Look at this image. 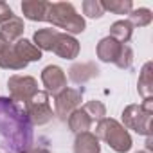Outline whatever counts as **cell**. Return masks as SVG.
Masks as SVG:
<instances>
[{"label": "cell", "mask_w": 153, "mask_h": 153, "mask_svg": "<svg viewBox=\"0 0 153 153\" xmlns=\"http://www.w3.org/2000/svg\"><path fill=\"white\" fill-rule=\"evenodd\" d=\"M45 22L52 24V27L63 29L70 36L79 34L87 29L85 18L76 11V7L70 2H49Z\"/></svg>", "instance_id": "cell-2"}, {"label": "cell", "mask_w": 153, "mask_h": 153, "mask_svg": "<svg viewBox=\"0 0 153 153\" xmlns=\"http://www.w3.org/2000/svg\"><path fill=\"white\" fill-rule=\"evenodd\" d=\"M153 20V15L148 7H139V9H131L128 15V22L131 24V27H146L149 25Z\"/></svg>", "instance_id": "cell-21"}, {"label": "cell", "mask_w": 153, "mask_h": 153, "mask_svg": "<svg viewBox=\"0 0 153 153\" xmlns=\"http://www.w3.org/2000/svg\"><path fill=\"white\" fill-rule=\"evenodd\" d=\"M47 7H49V2H45V0H25V2H22L24 18L31 22H45Z\"/></svg>", "instance_id": "cell-14"}, {"label": "cell", "mask_w": 153, "mask_h": 153, "mask_svg": "<svg viewBox=\"0 0 153 153\" xmlns=\"http://www.w3.org/2000/svg\"><path fill=\"white\" fill-rule=\"evenodd\" d=\"M137 90L142 96V99L153 97V63L146 61L140 68L139 81H137Z\"/></svg>", "instance_id": "cell-16"}, {"label": "cell", "mask_w": 153, "mask_h": 153, "mask_svg": "<svg viewBox=\"0 0 153 153\" xmlns=\"http://www.w3.org/2000/svg\"><path fill=\"white\" fill-rule=\"evenodd\" d=\"M68 76L74 83L78 85H83L94 78L99 76V68L94 61H83V63H74L70 68H68Z\"/></svg>", "instance_id": "cell-10"}, {"label": "cell", "mask_w": 153, "mask_h": 153, "mask_svg": "<svg viewBox=\"0 0 153 153\" xmlns=\"http://www.w3.org/2000/svg\"><path fill=\"white\" fill-rule=\"evenodd\" d=\"M99 151H101V144H99V139L96 137V133L85 131V133L76 135L74 153H99Z\"/></svg>", "instance_id": "cell-15"}, {"label": "cell", "mask_w": 153, "mask_h": 153, "mask_svg": "<svg viewBox=\"0 0 153 153\" xmlns=\"http://www.w3.org/2000/svg\"><path fill=\"white\" fill-rule=\"evenodd\" d=\"M25 31V25H24V20L20 16H13L11 20H7L6 24L0 25V38H2L6 43H15L22 38Z\"/></svg>", "instance_id": "cell-13"}, {"label": "cell", "mask_w": 153, "mask_h": 153, "mask_svg": "<svg viewBox=\"0 0 153 153\" xmlns=\"http://www.w3.org/2000/svg\"><path fill=\"white\" fill-rule=\"evenodd\" d=\"M101 6L105 11H110L115 15H130V11L133 9L131 0H103Z\"/></svg>", "instance_id": "cell-22"}, {"label": "cell", "mask_w": 153, "mask_h": 153, "mask_svg": "<svg viewBox=\"0 0 153 153\" xmlns=\"http://www.w3.org/2000/svg\"><path fill=\"white\" fill-rule=\"evenodd\" d=\"M121 45L123 43H119L112 36H105L103 40H99V43L96 47V54L103 63H114L117 59V56H119Z\"/></svg>", "instance_id": "cell-12"}, {"label": "cell", "mask_w": 153, "mask_h": 153, "mask_svg": "<svg viewBox=\"0 0 153 153\" xmlns=\"http://www.w3.org/2000/svg\"><path fill=\"white\" fill-rule=\"evenodd\" d=\"M13 49H15V52H16L25 63L40 61V59H42V51H40L33 42H29V40H25V38H20L18 42H15V43H13Z\"/></svg>", "instance_id": "cell-18"}, {"label": "cell", "mask_w": 153, "mask_h": 153, "mask_svg": "<svg viewBox=\"0 0 153 153\" xmlns=\"http://www.w3.org/2000/svg\"><path fill=\"white\" fill-rule=\"evenodd\" d=\"M24 110L31 121L33 126H43L47 123H51L52 119V108H51V101H49V94L45 90H38L25 105Z\"/></svg>", "instance_id": "cell-5"}, {"label": "cell", "mask_w": 153, "mask_h": 153, "mask_svg": "<svg viewBox=\"0 0 153 153\" xmlns=\"http://www.w3.org/2000/svg\"><path fill=\"white\" fill-rule=\"evenodd\" d=\"M81 7H83V15H87L88 18H101L105 15V9L99 0H85Z\"/></svg>", "instance_id": "cell-25"}, {"label": "cell", "mask_w": 153, "mask_h": 153, "mask_svg": "<svg viewBox=\"0 0 153 153\" xmlns=\"http://www.w3.org/2000/svg\"><path fill=\"white\" fill-rule=\"evenodd\" d=\"M67 123H68L70 131H74L76 135H78V133H85V131H90V128H92V124H94V121L88 117V114H87L83 108H76V110L68 115Z\"/></svg>", "instance_id": "cell-17"}, {"label": "cell", "mask_w": 153, "mask_h": 153, "mask_svg": "<svg viewBox=\"0 0 153 153\" xmlns=\"http://www.w3.org/2000/svg\"><path fill=\"white\" fill-rule=\"evenodd\" d=\"M58 34H59V31H58V29H52V27H47V29H38V31L33 34V43H34V45L42 51V52H43V51L52 52Z\"/></svg>", "instance_id": "cell-19"}, {"label": "cell", "mask_w": 153, "mask_h": 153, "mask_svg": "<svg viewBox=\"0 0 153 153\" xmlns=\"http://www.w3.org/2000/svg\"><path fill=\"white\" fill-rule=\"evenodd\" d=\"M2 42H4V40H2V38H0V43H2Z\"/></svg>", "instance_id": "cell-30"}, {"label": "cell", "mask_w": 153, "mask_h": 153, "mask_svg": "<svg viewBox=\"0 0 153 153\" xmlns=\"http://www.w3.org/2000/svg\"><path fill=\"white\" fill-rule=\"evenodd\" d=\"M42 83H43L47 94L58 96L61 90L67 88V76H65V70H63L61 67H58V65H47V67L42 70Z\"/></svg>", "instance_id": "cell-8"}, {"label": "cell", "mask_w": 153, "mask_h": 153, "mask_svg": "<svg viewBox=\"0 0 153 153\" xmlns=\"http://www.w3.org/2000/svg\"><path fill=\"white\" fill-rule=\"evenodd\" d=\"M83 94H85L83 87L61 90L58 96H54V115H58L61 121H67L68 115L76 108H79V105L83 101Z\"/></svg>", "instance_id": "cell-6"}, {"label": "cell", "mask_w": 153, "mask_h": 153, "mask_svg": "<svg viewBox=\"0 0 153 153\" xmlns=\"http://www.w3.org/2000/svg\"><path fill=\"white\" fill-rule=\"evenodd\" d=\"M96 137L99 140H105L115 153H128L131 149V137L128 130L115 119L105 117L96 126Z\"/></svg>", "instance_id": "cell-4"}, {"label": "cell", "mask_w": 153, "mask_h": 153, "mask_svg": "<svg viewBox=\"0 0 153 153\" xmlns=\"http://www.w3.org/2000/svg\"><path fill=\"white\" fill-rule=\"evenodd\" d=\"M131 34H133V27L128 20H117L110 25V34L114 40H117L119 43H128L131 40Z\"/></svg>", "instance_id": "cell-20"}, {"label": "cell", "mask_w": 153, "mask_h": 153, "mask_svg": "<svg viewBox=\"0 0 153 153\" xmlns=\"http://www.w3.org/2000/svg\"><path fill=\"white\" fill-rule=\"evenodd\" d=\"M153 149V140H151V137H146V151L149 153Z\"/></svg>", "instance_id": "cell-28"}, {"label": "cell", "mask_w": 153, "mask_h": 153, "mask_svg": "<svg viewBox=\"0 0 153 153\" xmlns=\"http://www.w3.org/2000/svg\"><path fill=\"white\" fill-rule=\"evenodd\" d=\"M123 126L133 130L139 135L151 137V121H153V97L144 99L142 105H128L123 110Z\"/></svg>", "instance_id": "cell-3"}, {"label": "cell", "mask_w": 153, "mask_h": 153, "mask_svg": "<svg viewBox=\"0 0 153 153\" xmlns=\"http://www.w3.org/2000/svg\"><path fill=\"white\" fill-rule=\"evenodd\" d=\"M135 153H148L146 149H139V151H135Z\"/></svg>", "instance_id": "cell-29"}, {"label": "cell", "mask_w": 153, "mask_h": 153, "mask_svg": "<svg viewBox=\"0 0 153 153\" xmlns=\"http://www.w3.org/2000/svg\"><path fill=\"white\" fill-rule=\"evenodd\" d=\"M87 114H88V117L92 119V121H103L105 117H106V106L101 103V101H97V99H92V101H88V103H85L83 106H81Z\"/></svg>", "instance_id": "cell-23"}, {"label": "cell", "mask_w": 153, "mask_h": 153, "mask_svg": "<svg viewBox=\"0 0 153 153\" xmlns=\"http://www.w3.org/2000/svg\"><path fill=\"white\" fill-rule=\"evenodd\" d=\"M7 90L13 101L16 103H27L36 92H38V81L33 76H20L15 74L7 79Z\"/></svg>", "instance_id": "cell-7"}, {"label": "cell", "mask_w": 153, "mask_h": 153, "mask_svg": "<svg viewBox=\"0 0 153 153\" xmlns=\"http://www.w3.org/2000/svg\"><path fill=\"white\" fill-rule=\"evenodd\" d=\"M13 16H15V13H13V9L9 7V4L0 2V25L6 24L7 20H11Z\"/></svg>", "instance_id": "cell-26"}, {"label": "cell", "mask_w": 153, "mask_h": 153, "mask_svg": "<svg viewBox=\"0 0 153 153\" xmlns=\"http://www.w3.org/2000/svg\"><path fill=\"white\" fill-rule=\"evenodd\" d=\"M22 153H51L47 148H29V149H25V151H22Z\"/></svg>", "instance_id": "cell-27"}, {"label": "cell", "mask_w": 153, "mask_h": 153, "mask_svg": "<svg viewBox=\"0 0 153 153\" xmlns=\"http://www.w3.org/2000/svg\"><path fill=\"white\" fill-rule=\"evenodd\" d=\"M114 63H115L121 70L131 68V65H133V51H131V47H130L128 43H123V45H121L119 56H117V59H115Z\"/></svg>", "instance_id": "cell-24"}, {"label": "cell", "mask_w": 153, "mask_h": 153, "mask_svg": "<svg viewBox=\"0 0 153 153\" xmlns=\"http://www.w3.org/2000/svg\"><path fill=\"white\" fill-rule=\"evenodd\" d=\"M0 137L9 153L33 148V124L25 110L11 97H0Z\"/></svg>", "instance_id": "cell-1"}, {"label": "cell", "mask_w": 153, "mask_h": 153, "mask_svg": "<svg viewBox=\"0 0 153 153\" xmlns=\"http://www.w3.org/2000/svg\"><path fill=\"white\" fill-rule=\"evenodd\" d=\"M79 42L76 40L74 36L67 34V33H59L58 38H56V43H54V49L52 52L58 54L59 58L63 59H76L79 56Z\"/></svg>", "instance_id": "cell-9"}, {"label": "cell", "mask_w": 153, "mask_h": 153, "mask_svg": "<svg viewBox=\"0 0 153 153\" xmlns=\"http://www.w3.org/2000/svg\"><path fill=\"white\" fill-rule=\"evenodd\" d=\"M29 63H25L13 49L11 43H0V68L6 70H24Z\"/></svg>", "instance_id": "cell-11"}]
</instances>
